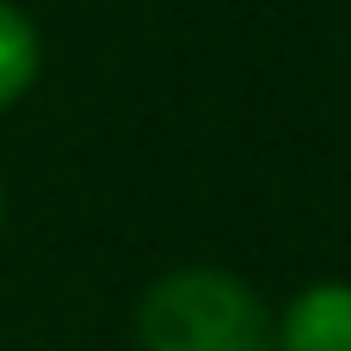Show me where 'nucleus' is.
Masks as SVG:
<instances>
[{
    "label": "nucleus",
    "instance_id": "obj_1",
    "mask_svg": "<svg viewBox=\"0 0 351 351\" xmlns=\"http://www.w3.org/2000/svg\"><path fill=\"white\" fill-rule=\"evenodd\" d=\"M136 346L142 351H271V302L222 265H179V271H160L136 296Z\"/></svg>",
    "mask_w": 351,
    "mask_h": 351
},
{
    "label": "nucleus",
    "instance_id": "obj_2",
    "mask_svg": "<svg viewBox=\"0 0 351 351\" xmlns=\"http://www.w3.org/2000/svg\"><path fill=\"white\" fill-rule=\"evenodd\" d=\"M271 351H351V284L346 278L302 284L271 315Z\"/></svg>",
    "mask_w": 351,
    "mask_h": 351
},
{
    "label": "nucleus",
    "instance_id": "obj_3",
    "mask_svg": "<svg viewBox=\"0 0 351 351\" xmlns=\"http://www.w3.org/2000/svg\"><path fill=\"white\" fill-rule=\"evenodd\" d=\"M43 74V31L19 0H0V117L37 86Z\"/></svg>",
    "mask_w": 351,
    "mask_h": 351
},
{
    "label": "nucleus",
    "instance_id": "obj_4",
    "mask_svg": "<svg viewBox=\"0 0 351 351\" xmlns=\"http://www.w3.org/2000/svg\"><path fill=\"white\" fill-rule=\"evenodd\" d=\"M0 234H6V185H0Z\"/></svg>",
    "mask_w": 351,
    "mask_h": 351
}]
</instances>
